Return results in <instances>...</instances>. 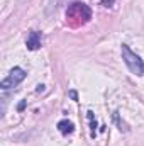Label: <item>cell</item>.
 <instances>
[{
  "mask_svg": "<svg viewBox=\"0 0 144 146\" xmlns=\"http://www.w3.org/2000/svg\"><path fill=\"white\" fill-rule=\"evenodd\" d=\"M24 107H26V102H20V104H19V110H22Z\"/></svg>",
  "mask_w": 144,
  "mask_h": 146,
  "instance_id": "obj_9",
  "label": "cell"
},
{
  "mask_svg": "<svg viewBox=\"0 0 144 146\" xmlns=\"http://www.w3.org/2000/svg\"><path fill=\"white\" fill-rule=\"evenodd\" d=\"M112 3H114V0H104V2H102V5H104V7H110Z\"/></svg>",
  "mask_w": 144,
  "mask_h": 146,
  "instance_id": "obj_7",
  "label": "cell"
},
{
  "mask_svg": "<svg viewBox=\"0 0 144 146\" xmlns=\"http://www.w3.org/2000/svg\"><path fill=\"white\" fill-rule=\"evenodd\" d=\"M24 78H26V72H24L22 68L15 66V68H12L10 73L0 82V87H2L3 90H9V88H12V87H17Z\"/></svg>",
  "mask_w": 144,
  "mask_h": 146,
  "instance_id": "obj_3",
  "label": "cell"
},
{
  "mask_svg": "<svg viewBox=\"0 0 144 146\" xmlns=\"http://www.w3.org/2000/svg\"><path fill=\"white\" fill-rule=\"evenodd\" d=\"M87 117H88V122H90V129H92V136H95V129H97V119L93 115L92 110L87 112Z\"/></svg>",
  "mask_w": 144,
  "mask_h": 146,
  "instance_id": "obj_6",
  "label": "cell"
},
{
  "mask_svg": "<svg viewBox=\"0 0 144 146\" xmlns=\"http://www.w3.org/2000/svg\"><path fill=\"white\" fill-rule=\"evenodd\" d=\"M120 53H122V60H124L126 66L129 68V72L137 75V76L144 75V61L141 60L139 54H136L127 44H122L120 46Z\"/></svg>",
  "mask_w": 144,
  "mask_h": 146,
  "instance_id": "obj_2",
  "label": "cell"
},
{
  "mask_svg": "<svg viewBox=\"0 0 144 146\" xmlns=\"http://www.w3.org/2000/svg\"><path fill=\"white\" fill-rule=\"evenodd\" d=\"M41 44H42V36H41V33H37V31H31L29 36H27V41H26L27 49L36 51V49L41 48Z\"/></svg>",
  "mask_w": 144,
  "mask_h": 146,
  "instance_id": "obj_4",
  "label": "cell"
},
{
  "mask_svg": "<svg viewBox=\"0 0 144 146\" xmlns=\"http://www.w3.org/2000/svg\"><path fill=\"white\" fill-rule=\"evenodd\" d=\"M58 129H59L61 134L66 136V134H71L73 131H75V126H73V122H70V121L65 119V121H59V122H58Z\"/></svg>",
  "mask_w": 144,
  "mask_h": 146,
  "instance_id": "obj_5",
  "label": "cell"
},
{
  "mask_svg": "<svg viewBox=\"0 0 144 146\" xmlns=\"http://www.w3.org/2000/svg\"><path fill=\"white\" fill-rule=\"evenodd\" d=\"M70 97H71L73 100H76V92H75V90H71V92H70Z\"/></svg>",
  "mask_w": 144,
  "mask_h": 146,
  "instance_id": "obj_8",
  "label": "cell"
},
{
  "mask_svg": "<svg viewBox=\"0 0 144 146\" xmlns=\"http://www.w3.org/2000/svg\"><path fill=\"white\" fill-rule=\"evenodd\" d=\"M66 19L68 22L73 26H80V24H85L92 19V10L88 9L87 3L83 2H75L68 7L66 10Z\"/></svg>",
  "mask_w": 144,
  "mask_h": 146,
  "instance_id": "obj_1",
  "label": "cell"
}]
</instances>
